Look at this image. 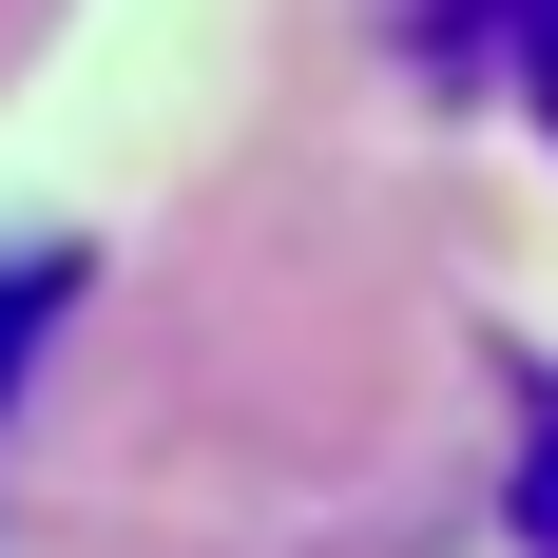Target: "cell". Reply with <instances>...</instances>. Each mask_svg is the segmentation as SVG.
<instances>
[{
  "instance_id": "obj_1",
  "label": "cell",
  "mask_w": 558,
  "mask_h": 558,
  "mask_svg": "<svg viewBox=\"0 0 558 558\" xmlns=\"http://www.w3.org/2000/svg\"><path fill=\"white\" fill-rule=\"evenodd\" d=\"M58 289H77V270H20V289H0V386H20V347H39V308H58Z\"/></svg>"
},
{
  "instance_id": "obj_2",
  "label": "cell",
  "mask_w": 558,
  "mask_h": 558,
  "mask_svg": "<svg viewBox=\"0 0 558 558\" xmlns=\"http://www.w3.org/2000/svg\"><path fill=\"white\" fill-rule=\"evenodd\" d=\"M539 539H558V444H539Z\"/></svg>"
}]
</instances>
